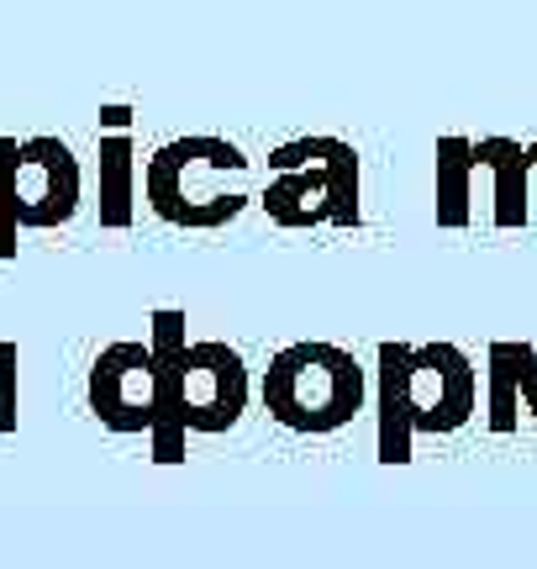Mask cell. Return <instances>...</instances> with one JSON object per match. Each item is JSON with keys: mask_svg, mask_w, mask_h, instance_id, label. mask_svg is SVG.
I'll return each mask as SVG.
<instances>
[{"mask_svg": "<svg viewBox=\"0 0 537 569\" xmlns=\"http://www.w3.org/2000/svg\"><path fill=\"white\" fill-rule=\"evenodd\" d=\"M379 459L406 465L422 432L469 422L479 375L454 343H379Z\"/></svg>", "mask_w": 537, "mask_h": 569, "instance_id": "1", "label": "cell"}, {"mask_svg": "<svg viewBox=\"0 0 537 569\" xmlns=\"http://www.w3.org/2000/svg\"><path fill=\"white\" fill-rule=\"evenodd\" d=\"M21 353L17 343L0 338V432H17V417H21Z\"/></svg>", "mask_w": 537, "mask_h": 569, "instance_id": "9", "label": "cell"}, {"mask_svg": "<svg viewBox=\"0 0 537 569\" xmlns=\"http://www.w3.org/2000/svg\"><path fill=\"white\" fill-rule=\"evenodd\" d=\"M95 180H101V227L132 222V201L143 190V169H138V142L122 106L101 111V142H95Z\"/></svg>", "mask_w": 537, "mask_h": 569, "instance_id": "8", "label": "cell"}, {"mask_svg": "<svg viewBox=\"0 0 537 569\" xmlns=\"http://www.w3.org/2000/svg\"><path fill=\"white\" fill-rule=\"evenodd\" d=\"M164 332V438L153 448L159 465L185 459L190 432H227L249 411V365L222 338H185L180 311H153Z\"/></svg>", "mask_w": 537, "mask_h": 569, "instance_id": "2", "label": "cell"}, {"mask_svg": "<svg viewBox=\"0 0 537 569\" xmlns=\"http://www.w3.org/2000/svg\"><path fill=\"white\" fill-rule=\"evenodd\" d=\"M84 407L116 438H164V332L153 322L143 338L105 343L84 369Z\"/></svg>", "mask_w": 537, "mask_h": 569, "instance_id": "7", "label": "cell"}, {"mask_svg": "<svg viewBox=\"0 0 537 569\" xmlns=\"http://www.w3.org/2000/svg\"><path fill=\"white\" fill-rule=\"evenodd\" d=\"M264 411L290 432H337L348 427L364 401H369V375L343 343H322V338H301L285 343L268 359L264 380H259Z\"/></svg>", "mask_w": 537, "mask_h": 569, "instance_id": "5", "label": "cell"}, {"mask_svg": "<svg viewBox=\"0 0 537 569\" xmlns=\"http://www.w3.org/2000/svg\"><path fill=\"white\" fill-rule=\"evenodd\" d=\"M259 206L274 227L311 232V227H358L364 222V163L358 148L327 132L280 142L264 163Z\"/></svg>", "mask_w": 537, "mask_h": 569, "instance_id": "4", "label": "cell"}, {"mask_svg": "<svg viewBox=\"0 0 537 569\" xmlns=\"http://www.w3.org/2000/svg\"><path fill=\"white\" fill-rule=\"evenodd\" d=\"M143 201L169 227L216 232L253 201V159L216 132H185L143 159Z\"/></svg>", "mask_w": 537, "mask_h": 569, "instance_id": "3", "label": "cell"}, {"mask_svg": "<svg viewBox=\"0 0 537 569\" xmlns=\"http://www.w3.org/2000/svg\"><path fill=\"white\" fill-rule=\"evenodd\" d=\"M84 206V163L53 132L0 138V259H17L27 232H59Z\"/></svg>", "mask_w": 537, "mask_h": 569, "instance_id": "6", "label": "cell"}]
</instances>
